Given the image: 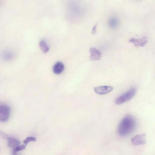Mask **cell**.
I'll list each match as a JSON object with an SVG mask.
<instances>
[{
    "label": "cell",
    "instance_id": "obj_1",
    "mask_svg": "<svg viewBox=\"0 0 155 155\" xmlns=\"http://www.w3.org/2000/svg\"><path fill=\"white\" fill-rule=\"evenodd\" d=\"M136 125L135 120L132 116H125L119 124L117 128L118 134L121 137L129 135L135 130Z\"/></svg>",
    "mask_w": 155,
    "mask_h": 155
},
{
    "label": "cell",
    "instance_id": "obj_2",
    "mask_svg": "<svg viewBox=\"0 0 155 155\" xmlns=\"http://www.w3.org/2000/svg\"><path fill=\"white\" fill-rule=\"evenodd\" d=\"M137 89L133 87L122 95L118 97L115 101L117 105L121 104L130 100L135 94Z\"/></svg>",
    "mask_w": 155,
    "mask_h": 155
},
{
    "label": "cell",
    "instance_id": "obj_3",
    "mask_svg": "<svg viewBox=\"0 0 155 155\" xmlns=\"http://www.w3.org/2000/svg\"><path fill=\"white\" fill-rule=\"evenodd\" d=\"M10 112V107L7 104L0 103V122L7 121L9 117Z\"/></svg>",
    "mask_w": 155,
    "mask_h": 155
},
{
    "label": "cell",
    "instance_id": "obj_4",
    "mask_svg": "<svg viewBox=\"0 0 155 155\" xmlns=\"http://www.w3.org/2000/svg\"><path fill=\"white\" fill-rule=\"evenodd\" d=\"M131 142L134 146L145 144L146 143V134H142L136 135L132 138Z\"/></svg>",
    "mask_w": 155,
    "mask_h": 155
},
{
    "label": "cell",
    "instance_id": "obj_5",
    "mask_svg": "<svg viewBox=\"0 0 155 155\" xmlns=\"http://www.w3.org/2000/svg\"><path fill=\"white\" fill-rule=\"evenodd\" d=\"M113 87L109 86H101L94 88L95 92L99 94L103 95L107 94L112 91Z\"/></svg>",
    "mask_w": 155,
    "mask_h": 155
},
{
    "label": "cell",
    "instance_id": "obj_6",
    "mask_svg": "<svg viewBox=\"0 0 155 155\" xmlns=\"http://www.w3.org/2000/svg\"><path fill=\"white\" fill-rule=\"evenodd\" d=\"M129 42L133 43L135 46L143 47L147 42V38L146 37L140 38H132Z\"/></svg>",
    "mask_w": 155,
    "mask_h": 155
},
{
    "label": "cell",
    "instance_id": "obj_7",
    "mask_svg": "<svg viewBox=\"0 0 155 155\" xmlns=\"http://www.w3.org/2000/svg\"><path fill=\"white\" fill-rule=\"evenodd\" d=\"M90 58L91 60H99L101 59L102 54L99 50L94 48H91L90 49Z\"/></svg>",
    "mask_w": 155,
    "mask_h": 155
},
{
    "label": "cell",
    "instance_id": "obj_8",
    "mask_svg": "<svg viewBox=\"0 0 155 155\" xmlns=\"http://www.w3.org/2000/svg\"><path fill=\"white\" fill-rule=\"evenodd\" d=\"M14 52L10 50H6L2 53L1 56L5 60L9 61L12 59L15 56Z\"/></svg>",
    "mask_w": 155,
    "mask_h": 155
},
{
    "label": "cell",
    "instance_id": "obj_9",
    "mask_svg": "<svg viewBox=\"0 0 155 155\" xmlns=\"http://www.w3.org/2000/svg\"><path fill=\"white\" fill-rule=\"evenodd\" d=\"M64 69V66L63 64L60 61H58L54 64L53 68V71L55 74H59L63 71Z\"/></svg>",
    "mask_w": 155,
    "mask_h": 155
},
{
    "label": "cell",
    "instance_id": "obj_10",
    "mask_svg": "<svg viewBox=\"0 0 155 155\" xmlns=\"http://www.w3.org/2000/svg\"><path fill=\"white\" fill-rule=\"evenodd\" d=\"M119 23V20L117 18L112 17L109 19L108 24L110 28H116L118 26Z\"/></svg>",
    "mask_w": 155,
    "mask_h": 155
},
{
    "label": "cell",
    "instance_id": "obj_11",
    "mask_svg": "<svg viewBox=\"0 0 155 155\" xmlns=\"http://www.w3.org/2000/svg\"><path fill=\"white\" fill-rule=\"evenodd\" d=\"M7 139L8 142V145L12 148L14 149L20 144V142L15 138L9 137Z\"/></svg>",
    "mask_w": 155,
    "mask_h": 155
},
{
    "label": "cell",
    "instance_id": "obj_12",
    "mask_svg": "<svg viewBox=\"0 0 155 155\" xmlns=\"http://www.w3.org/2000/svg\"><path fill=\"white\" fill-rule=\"evenodd\" d=\"M39 46L41 51L44 53H47L49 50V47L44 40H41L40 41Z\"/></svg>",
    "mask_w": 155,
    "mask_h": 155
},
{
    "label": "cell",
    "instance_id": "obj_13",
    "mask_svg": "<svg viewBox=\"0 0 155 155\" xmlns=\"http://www.w3.org/2000/svg\"><path fill=\"white\" fill-rule=\"evenodd\" d=\"M26 147V145L24 144L18 146L13 149L12 152V155H17V152L25 149Z\"/></svg>",
    "mask_w": 155,
    "mask_h": 155
},
{
    "label": "cell",
    "instance_id": "obj_14",
    "mask_svg": "<svg viewBox=\"0 0 155 155\" xmlns=\"http://www.w3.org/2000/svg\"><path fill=\"white\" fill-rule=\"evenodd\" d=\"M36 140V138L34 137H28L23 141V143L25 144L26 145L30 141H35Z\"/></svg>",
    "mask_w": 155,
    "mask_h": 155
},
{
    "label": "cell",
    "instance_id": "obj_15",
    "mask_svg": "<svg viewBox=\"0 0 155 155\" xmlns=\"http://www.w3.org/2000/svg\"><path fill=\"white\" fill-rule=\"evenodd\" d=\"M0 136L2 138L4 139H8V138L9 137V136L8 135L5 134L1 130H0Z\"/></svg>",
    "mask_w": 155,
    "mask_h": 155
},
{
    "label": "cell",
    "instance_id": "obj_16",
    "mask_svg": "<svg viewBox=\"0 0 155 155\" xmlns=\"http://www.w3.org/2000/svg\"><path fill=\"white\" fill-rule=\"evenodd\" d=\"M97 25V24H96L94 26L92 30V34H96L97 32L96 28Z\"/></svg>",
    "mask_w": 155,
    "mask_h": 155
},
{
    "label": "cell",
    "instance_id": "obj_17",
    "mask_svg": "<svg viewBox=\"0 0 155 155\" xmlns=\"http://www.w3.org/2000/svg\"><path fill=\"white\" fill-rule=\"evenodd\" d=\"M0 150H1V149H0Z\"/></svg>",
    "mask_w": 155,
    "mask_h": 155
}]
</instances>
